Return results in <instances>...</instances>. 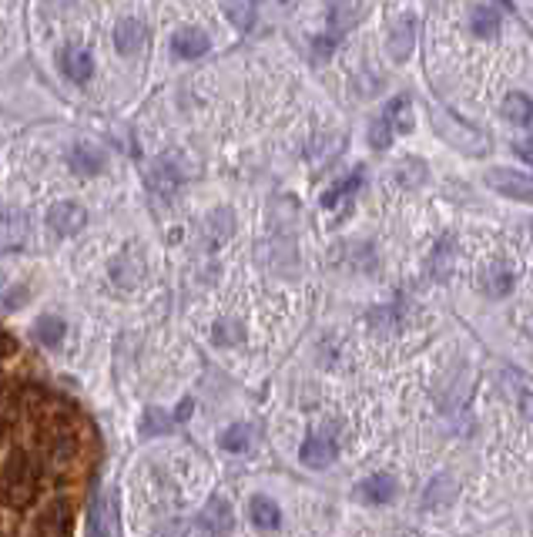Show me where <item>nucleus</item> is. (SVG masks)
<instances>
[{"label": "nucleus", "instance_id": "obj_1", "mask_svg": "<svg viewBox=\"0 0 533 537\" xmlns=\"http://www.w3.org/2000/svg\"><path fill=\"white\" fill-rule=\"evenodd\" d=\"M37 484H41V470L37 463L24 454V450H14L7 463H4V474H0V491H4V501L11 507H27L37 494Z\"/></svg>", "mask_w": 533, "mask_h": 537}, {"label": "nucleus", "instance_id": "obj_2", "mask_svg": "<svg viewBox=\"0 0 533 537\" xmlns=\"http://www.w3.org/2000/svg\"><path fill=\"white\" fill-rule=\"evenodd\" d=\"M363 11H366L363 0H329V31L319 34V37L312 41L316 61H329V58H333L339 41L349 34V28L363 17Z\"/></svg>", "mask_w": 533, "mask_h": 537}, {"label": "nucleus", "instance_id": "obj_3", "mask_svg": "<svg viewBox=\"0 0 533 537\" xmlns=\"http://www.w3.org/2000/svg\"><path fill=\"white\" fill-rule=\"evenodd\" d=\"M429 118L436 124V131H440V138L446 145H453L459 152L466 154H487L490 152V138L483 131H476L473 124L459 122L457 115H450V111H443V107H429Z\"/></svg>", "mask_w": 533, "mask_h": 537}, {"label": "nucleus", "instance_id": "obj_4", "mask_svg": "<svg viewBox=\"0 0 533 537\" xmlns=\"http://www.w3.org/2000/svg\"><path fill=\"white\" fill-rule=\"evenodd\" d=\"M487 185L503 195V199H517V201H530L533 185L527 171H513V169H490L487 171Z\"/></svg>", "mask_w": 533, "mask_h": 537}, {"label": "nucleus", "instance_id": "obj_5", "mask_svg": "<svg viewBox=\"0 0 533 537\" xmlns=\"http://www.w3.org/2000/svg\"><path fill=\"white\" fill-rule=\"evenodd\" d=\"M47 225H51V232H58V235H77V232L88 225V212H84V205L64 199L47 209Z\"/></svg>", "mask_w": 533, "mask_h": 537}, {"label": "nucleus", "instance_id": "obj_6", "mask_svg": "<svg viewBox=\"0 0 533 537\" xmlns=\"http://www.w3.org/2000/svg\"><path fill=\"white\" fill-rule=\"evenodd\" d=\"M171 51L182 58V61H199L212 51V37L201 31V28H178L171 34Z\"/></svg>", "mask_w": 533, "mask_h": 537}, {"label": "nucleus", "instance_id": "obj_7", "mask_svg": "<svg viewBox=\"0 0 533 537\" xmlns=\"http://www.w3.org/2000/svg\"><path fill=\"white\" fill-rule=\"evenodd\" d=\"M71 531H74V510L67 501H54L37 521V537H71Z\"/></svg>", "mask_w": 533, "mask_h": 537}, {"label": "nucleus", "instance_id": "obj_8", "mask_svg": "<svg viewBox=\"0 0 533 537\" xmlns=\"http://www.w3.org/2000/svg\"><path fill=\"white\" fill-rule=\"evenodd\" d=\"M199 521L212 537H225L231 531V524H235V517H231V504L225 497H208V504H205V510L199 514Z\"/></svg>", "mask_w": 533, "mask_h": 537}, {"label": "nucleus", "instance_id": "obj_9", "mask_svg": "<svg viewBox=\"0 0 533 537\" xmlns=\"http://www.w3.org/2000/svg\"><path fill=\"white\" fill-rule=\"evenodd\" d=\"M335 457H339V440H335V437H329V433H312V437H305L302 463H309V467H329Z\"/></svg>", "mask_w": 533, "mask_h": 537}, {"label": "nucleus", "instance_id": "obj_10", "mask_svg": "<svg viewBox=\"0 0 533 537\" xmlns=\"http://www.w3.org/2000/svg\"><path fill=\"white\" fill-rule=\"evenodd\" d=\"M396 480L389 474H369L359 480V487H356V494H359V501H366V504H389L393 497H396Z\"/></svg>", "mask_w": 533, "mask_h": 537}, {"label": "nucleus", "instance_id": "obj_11", "mask_svg": "<svg viewBox=\"0 0 533 537\" xmlns=\"http://www.w3.org/2000/svg\"><path fill=\"white\" fill-rule=\"evenodd\" d=\"M61 71L67 81H74V84H88L94 77V58L91 51H84V47H67L61 54Z\"/></svg>", "mask_w": 533, "mask_h": 537}, {"label": "nucleus", "instance_id": "obj_12", "mask_svg": "<svg viewBox=\"0 0 533 537\" xmlns=\"http://www.w3.org/2000/svg\"><path fill=\"white\" fill-rule=\"evenodd\" d=\"M412 44H416V17H399L393 24V31H389V44H386L389 54H393V61H410Z\"/></svg>", "mask_w": 533, "mask_h": 537}, {"label": "nucleus", "instance_id": "obj_13", "mask_svg": "<svg viewBox=\"0 0 533 537\" xmlns=\"http://www.w3.org/2000/svg\"><path fill=\"white\" fill-rule=\"evenodd\" d=\"M145 37H148V31H145V24L135 20V17H124L121 24L114 28V47H118V54H124V58H135L137 51L145 47Z\"/></svg>", "mask_w": 533, "mask_h": 537}, {"label": "nucleus", "instance_id": "obj_14", "mask_svg": "<svg viewBox=\"0 0 533 537\" xmlns=\"http://www.w3.org/2000/svg\"><path fill=\"white\" fill-rule=\"evenodd\" d=\"M178 185H182V175L175 171V165L171 162H154L152 171H148V188H152V195H158V199H171L175 192H178Z\"/></svg>", "mask_w": 533, "mask_h": 537}, {"label": "nucleus", "instance_id": "obj_15", "mask_svg": "<svg viewBox=\"0 0 533 537\" xmlns=\"http://www.w3.org/2000/svg\"><path fill=\"white\" fill-rule=\"evenodd\" d=\"M71 169H74V175H84V178L101 175L105 171V152L88 145V141H81V145L71 148Z\"/></svg>", "mask_w": 533, "mask_h": 537}, {"label": "nucleus", "instance_id": "obj_16", "mask_svg": "<svg viewBox=\"0 0 533 537\" xmlns=\"http://www.w3.org/2000/svg\"><path fill=\"white\" fill-rule=\"evenodd\" d=\"M382 122L393 128V135H406V131H412V98L410 94H396L389 105L382 107Z\"/></svg>", "mask_w": 533, "mask_h": 537}, {"label": "nucleus", "instance_id": "obj_17", "mask_svg": "<svg viewBox=\"0 0 533 537\" xmlns=\"http://www.w3.org/2000/svg\"><path fill=\"white\" fill-rule=\"evenodd\" d=\"M27 235H31V225H27L24 212H4L0 215V242H4L7 249H24Z\"/></svg>", "mask_w": 533, "mask_h": 537}, {"label": "nucleus", "instance_id": "obj_18", "mask_svg": "<svg viewBox=\"0 0 533 537\" xmlns=\"http://www.w3.org/2000/svg\"><path fill=\"white\" fill-rule=\"evenodd\" d=\"M453 259H457V249H453V235H443L440 242L433 246V256H429V272H433V279L446 282V279L453 276Z\"/></svg>", "mask_w": 533, "mask_h": 537}, {"label": "nucleus", "instance_id": "obj_19", "mask_svg": "<svg viewBox=\"0 0 533 537\" xmlns=\"http://www.w3.org/2000/svg\"><path fill=\"white\" fill-rule=\"evenodd\" d=\"M248 517H252V524L255 527H262V531H275L278 524H282V510H278V504H275L272 497H252V504H248Z\"/></svg>", "mask_w": 533, "mask_h": 537}, {"label": "nucleus", "instance_id": "obj_20", "mask_svg": "<svg viewBox=\"0 0 533 537\" xmlns=\"http://www.w3.org/2000/svg\"><path fill=\"white\" fill-rule=\"evenodd\" d=\"M453 501H457V480L450 474L433 477L427 494H423V507H450Z\"/></svg>", "mask_w": 533, "mask_h": 537}, {"label": "nucleus", "instance_id": "obj_21", "mask_svg": "<svg viewBox=\"0 0 533 537\" xmlns=\"http://www.w3.org/2000/svg\"><path fill=\"white\" fill-rule=\"evenodd\" d=\"M513 286H517V272H513L510 265H493V269H487V276H483V292L493 296V299L510 296Z\"/></svg>", "mask_w": 533, "mask_h": 537}, {"label": "nucleus", "instance_id": "obj_22", "mask_svg": "<svg viewBox=\"0 0 533 537\" xmlns=\"http://www.w3.org/2000/svg\"><path fill=\"white\" fill-rule=\"evenodd\" d=\"M222 4V14L231 20V28L239 31H252L255 28V0H218Z\"/></svg>", "mask_w": 533, "mask_h": 537}, {"label": "nucleus", "instance_id": "obj_23", "mask_svg": "<svg viewBox=\"0 0 533 537\" xmlns=\"http://www.w3.org/2000/svg\"><path fill=\"white\" fill-rule=\"evenodd\" d=\"M359 185H363V169H356L352 175H346L342 182H335L325 195H322V209H335L339 201H352L356 199V192H359Z\"/></svg>", "mask_w": 533, "mask_h": 537}, {"label": "nucleus", "instance_id": "obj_24", "mask_svg": "<svg viewBox=\"0 0 533 537\" xmlns=\"http://www.w3.org/2000/svg\"><path fill=\"white\" fill-rule=\"evenodd\" d=\"M503 118L506 122L520 124V128H530L533 122V107H530V98L523 91H513L503 98Z\"/></svg>", "mask_w": 533, "mask_h": 537}, {"label": "nucleus", "instance_id": "obj_25", "mask_svg": "<svg viewBox=\"0 0 533 537\" xmlns=\"http://www.w3.org/2000/svg\"><path fill=\"white\" fill-rule=\"evenodd\" d=\"M470 28L476 37H497L500 34V14L493 7H487V4H480V7H473Z\"/></svg>", "mask_w": 533, "mask_h": 537}, {"label": "nucleus", "instance_id": "obj_26", "mask_svg": "<svg viewBox=\"0 0 533 537\" xmlns=\"http://www.w3.org/2000/svg\"><path fill=\"white\" fill-rule=\"evenodd\" d=\"M44 450H47V457H54V461L71 457V450H74V437H71V430L47 427L44 430Z\"/></svg>", "mask_w": 533, "mask_h": 537}, {"label": "nucleus", "instance_id": "obj_27", "mask_svg": "<svg viewBox=\"0 0 533 537\" xmlns=\"http://www.w3.org/2000/svg\"><path fill=\"white\" fill-rule=\"evenodd\" d=\"M171 427H175V416H168L165 410H158V407H148V410L141 414L137 433H141V437H161V433Z\"/></svg>", "mask_w": 533, "mask_h": 537}, {"label": "nucleus", "instance_id": "obj_28", "mask_svg": "<svg viewBox=\"0 0 533 537\" xmlns=\"http://www.w3.org/2000/svg\"><path fill=\"white\" fill-rule=\"evenodd\" d=\"M88 537H111V517H107L101 494H94L91 510H88Z\"/></svg>", "mask_w": 533, "mask_h": 537}, {"label": "nucleus", "instance_id": "obj_29", "mask_svg": "<svg viewBox=\"0 0 533 537\" xmlns=\"http://www.w3.org/2000/svg\"><path fill=\"white\" fill-rule=\"evenodd\" d=\"M27 286H14V282H4L0 286V312L4 316H11V312H17V309L27 303Z\"/></svg>", "mask_w": 533, "mask_h": 537}, {"label": "nucleus", "instance_id": "obj_30", "mask_svg": "<svg viewBox=\"0 0 533 537\" xmlns=\"http://www.w3.org/2000/svg\"><path fill=\"white\" fill-rule=\"evenodd\" d=\"M34 333H37V339H41L44 346H51V350H54V346L64 339V320H58V316H41Z\"/></svg>", "mask_w": 533, "mask_h": 537}, {"label": "nucleus", "instance_id": "obj_31", "mask_svg": "<svg viewBox=\"0 0 533 537\" xmlns=\"http://www.w3.org/2000/svg\"><path fill=\"white\" fill-rule=\"evenodd\" d=\"M248 444H252V427H245V423H231V427L222 433V446H225L229 454H242V450H248Z\"/></svg>", "mask_w": 533, "mask_h": 537}, {"label": "nucleus", "instance_id": "obj_32", "mask_svg": "<svg viewBox=\"0 0 533 537\" xmlns=\"http://www.w3.org/2000/svg\"><path fill=\"white\" fill-rule=\"evenodd\" d=\"M423 178H427V169H423L419 158H403V162H399V182L406 185V188L423 185Z\"/></svg>", "mask_w": 533, "mask_h": 537}, {"label": "nucleus", "instance_id": "obj_33", "mask_svg": "<svg viewBox=\"0 0 533 537\" xmlns=\"http://www.w3.org/2000/svg\"><path fill=\"white\" fill-rule=\"evenodd\" d=\"M369 145H372L376 152H386V148L393 145V128L382 122V115L372 124H369Z\"/></svg>", "mask_w": 533, "mask_h": 537}, {"label": "nucleus", "instance_id": "obj_34", "mask_svg": "<svg viewBox=\"0 0 533 537\" xmlns=\"http://www.w3.org/2000/svg\"><path fill=\"white\" fill-rule=\"evenodd\" d=\"M239 339H242L239 322H222V326H215V343H218V346H231V343H239Z\"/></svg>", "mask_w": 533, "mask_h": 537}, {"label": "nucleus", "instance_id": "obj_35", "mask_svg": "<svg viewBox=\"0 0 533 537\" xmlns=\"http://www.w3.org/2000/svg\"><path fill=\"white\" fill-rule=\"evenodd\" d=\"M14 353H17V339L0 329V359H7V356H14Z\"/></svg>", "mask_w": 533, "mask_h": 537}, {"label": "nucleus", "instance_id": "obj_36", "mask_svg": "<svg viewBox=\"0 0 533 537\" xmlns=\"http://www.w3.org/2000/svg\"><path fill=\"white\" fill-rule=\"evenodd\" d=\"M517 152H520V158H523V162H530V148H527V145H517Z\"/></svg>", "mask_w": 533, "mask_h": 537}, {"label": "nucleus", "instance_id": "obj_37", "mask_svg": "<svg viewBox=\"0 0 533 537\" xmlns=\"http://www.w3.org/2000/svg\"><path fill=\"white\" fill-rule=\"evenodd\" d=\"M503 7H506V11H513V14H517V7H513V0H500Z\"/></svg>", "mask_w": 533, "mask_h": 537}]
</instances>
